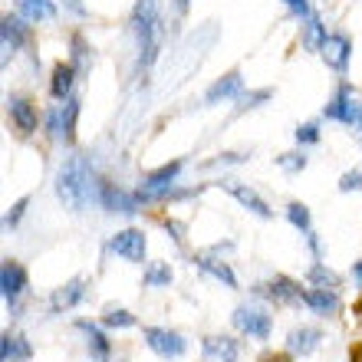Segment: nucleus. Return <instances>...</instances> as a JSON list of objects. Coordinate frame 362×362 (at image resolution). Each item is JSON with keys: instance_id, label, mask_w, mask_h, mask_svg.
<instances>
[{"instance_id": "dca6fc26", "label": "nucleus", "mask_w": 362, "mask_h": 362, "mask_svg": "<svg viewBox=\"0 0 362 362\" xmlns=\"http://www.w3.org/2000/svg\"><path fill=\"white\" fill-rule=\"evenodd\" d=\"M320 343H323V333H320L316 326H300V329H290V336H286V353L310 356Z\"/></svg>"}, {"instance_id": "a878e982", "label": "nucleus", "mask_w": 362, "mask_h": 362, "mask_svg": "<svg viewBox=\"0 0 362 362\" xmlns=\"http://www.w3.org/2000/svg\"><path fill=\"white\" fill-rule=\"evenodd\" d=\"M286 221H290V224H293L303 238H306V234H313V224H310V208H306L303 201H290V204H286Z\"/></svg>"}, {"instance_id": "7c9ffc66", "label": "nucleus", "mask_w": 362, "mask_h": 362, "mask_svg": "<svg viewBox=\"0 0 362 362\" xmlns=\"http://www.w3.org/2000/svg\"><path fill=\"white\" fill-rule=\"evenodd\" d=\"M168 284H172V267L165 260H158V264L145 270V286H168Z\"/></svg>"}, {"instance_id": "0eeeda50", "label": "nucleus", "mask_w": 362, "mask_h": 362, "mask_svg": "<svg viewBox=\"0 0 362 362\" xmlns=\"http://www.w3.org/2000/svg\"><path fill=\"white\" fill-rule=\"evenodd\" d=\"M109 250H112L115 257L129 260V264H142L145 260V234L139 228L119 230V234L109 240Z\"/></svg>"}, {"instance_id": "bb28decb", "label": "nucleus", "mask_w": 362, "mask_h": 362, "mask_svg": "<svg viewBox=\"0 0 362 362\" xmlns=\"http://www.w3.org/2000/svg\"><path fill=\"white\" fill-rule=\"evenodd\" d=\"M103 326L105 329H129V326H135V316L129 313V310H122V306H105L103 310Z\"/></svg>"}, {"instance_id": "58836bf2", "label": "nucleus", "mask_w": 362, "mask_h": 362, "mask_svg": "<svg viewBox=\"0 0 362 362\" xmlns=\"http://www.w3.org/2000/svg\"><path fill=\"white\" fill-rule=\"evenodd\" d=\"M165 228L172 230V238L178 240V244H181V240H185V234H181V224H178V221H165Z\"/></svg>"}, {"instance_id": "393cba45", "label": "nucleus", "mask_w": 362, "mask_h": 362, "mask_svg": "<svg viewBox=\"0 0 362 362\" xmlns=\"http://www.w3.org/2000/svg\"><path fill=\"white\" fill-rule=\"evenodd\" d=\"M326 23L320 17H306V23H303V47L310 49V53H320L323 49V43H326Z\"/></svg>"}, {"instance_id": "e433bc0d", "label": "nucleus", "mask_w": 362, "mask_h": 362, "mask_svg": "<svg viewBox=\"0 0 362 362\" xmlns=\"http://www.w3.org/2000/svg\"><path fill=\"white\" fill-rule=\"evenodd\" d=\"M284 4L290 7V13H293V17H300V20L313 17V13H310V4H306V0H284Z\"/></svg>"}, {"instance_id": "f8f14e48", "label": "nucleus", "mask_w": 362, "mask_h": 362, "mask_svg": "<svg viewBox=\"0 0 362 362\" xmlns=\"http://www.w3.org/2000/svg\"><path fill=\"white\" fill-rule=\"evenodd\" d=\"M7 112H10V122L17 125L20 135H33L40 125V115H37V105L23 99V95H10L7 99Z\"/></svg>"}, {"instance_id": "72a5a7b5", "label": "nucleus", "mask_w": 362, "mask_h": 362, "mask_svg": "<svg viewBox=\"0 0 362 362\" xmlns=\"http://www.w3.org/2000/svg\"><path fill=\"white\" fill-rule=\"evenodd\" d=\"M296 142L300 145H316L320 142V125L316 122H303V125H296Z\"/></svg>"}, {"instance_id": "ddd939ff", "label": "nucleus", "mask_w": 362, "mask_h": 362, "mask_svg": "<svg viewBox=\"0 0 362 362\" xmlns=\"http://www.w3.org/2000/svg\"><path fill=\"white\" fill-rule=\"evenodd\" d=\"M240 346L230 336H204L201 339V359L204 362H238Z\"/></svg>"}, {"instance_id": "5701e85b", "label": "nucleus", "mask_w": 362, "mask_h": 362, "mask_svg": "<svg viewBox=\"0 0 362 362\" xmlns=\"http://www.w3.org/2000/svg\"><path fill=\"white\" fill-rule=\"evenodd\" d=\"M63 135H59V142L73 145L76 142V119H79V109H83V99L79 95H69V99H63Z\"/></svg>"}, {"instance_id": "a19ab883", "label": "nucleus", "mask_w": 362, "mask_h": 362, "mask_svg": "<svg viewBox=\"0 0 362 362\" xmlns=\"http://www.w3.org/2000/svg\"><path fill=\"white\" fill-rule=\"evenodd\" d=\"M66 4H69V10H76V13H86V7H83L79 0H66Z\"/></svg>"}, {"instance_id": "2eb2a0df", "label": "nucleus", "mask_w": 362, "mask_h": 362, "mask_svg": "<svg viewBox=\"0 0 362 362\" xmlns=\"http://www.w3.org/2000/svg\"><path fill=\"white\" fill-rule=\"evenodd\" d=\"M244 93V76H240L238 69L234 73H228V76H221L214 86L204 93V103L208 105H218V103H228V99H238V95Z\"/></svg>"}, {"instance_id": "cd10ccee", "label": "nucleus", "mask_w": 362, "mask_h": 362, "mask_svg": "<svg viewBox=\"0 0 362 362\" xmlns=\"http://www.w3.org/2000/svg\"><path fill=\"white\" fill-rule=\"evenodd\" d=\"M306 280L313 286H323V290H336L339 286V274H333L329 267H323L320 260H316L313 267H310V274H306Z\"/></svg>"}, {"instance_id": "f704fd0d", "label": "nucleus", "mask_w": 362, "mask_h": 362, "mask_svg": "<svg viewBox=\"0 0 362 362\" xmlns=\"http://www.w3.org/2000/svg\"><path fill=\"white\" fill-rule=\"evenodd\" d=\"M27 204H30V198H20L13 208L7 211V218H4V230H13L17 228V221L23 218V211H27Z\"/></svg>"}, {"instance_id": "7ed1b4c3", "label": "nucleus", "mask_w": 362, "mask_h": 362, "mask_svg": "<svg viewBox=\"0 0 362 362\" xmlns=\"http://www.w3.org/2000/svg\"><path fill=\"white\" fill-rule=\"evenodd\" d=\"M323 115H326V119H333V122L349 125V129L359 122V119H362V103L353 95V86H349V83H343V86L336 89L333 99L326 103Z\"/></svg>"}, {"instance_id": "9d476101", "label": "nucleus", "mask_w": 362, "mask_h": 362, "mask_svg": "<svg viewBox=\"0 0 362 362\" xmlns=\"http://www.w3.org/2000/svg\"><path fill=\"white\" fill-rule=\"evenodd\" d=\"M86 293H89V280L86 276H73L69 284H63L59 290H53L49 306H53V313H63V310H73V306L83 303Z\"/></svg>"}, {"instance_id": "39448f33", "label": "nucleus", "mask_w": 362, "mask_h": 362, "mask_svg": "<svg viewBox=\"0 0 362 362\" xmlns=\"http://www.w3.org/2000/svg\"><path fill=\"white\" fill-rule=\"evenodd\" d=\"M145 346L162 359H181L188 349L185 336L175 333V329H165V326H145Z\"/></svg>"}, {"instance_id": "412c9836", "label": "nucleus", "mask_w": 362, "mask_h": 362, "mask_svg": "<svg viewBox=\"0 0 362 362\" xmlns=\"http://www.w3.org/2000/svg\"><path fill=\"white\" fill-rule=\"evenodd\" d=\"M79 69L73 66V63H57L53 66V79H49V93H53V99H69L73 95V83H76Z\"/></svg>"}, {"instance_id": "2f4dec72", "label": "nucleus", "mask_w": 362, "mask_h": 362, "mask_svg": "<svg viewBox=\"0 0 362 362\" xmlns=\"http://www.w3.org/2000/svg\"><path fill=\"white\" fill-rule=\"evenodd\" d=\"M47 135L53 139V142H59V135H63V105H53L47 112Z\"/></svg>"}, {"instance_id": "a211bd4d", "label": "nucleus", "mask_w": 362, "mask_h": 362, "mask_svg": "<svg viewBox=\"0 0 362 362\" xmlns=\"http://www.w3.org/2000/svg\"><path fill=\"white\" fill-rule=\"evenodd\" d=\"M30 359H33V346L27 343V336L20 333L0 336V362H30Z\"/></svg>"}, {"instance_id": "ea45409f", "label": "nucleus", "mask_w": 362, "mask_h": 362, "mask_svg": "<svg viewBox=\"0 0 362 362\" xmlns=\"http://www.w3.org/2000/svg\"><path fill=\"white\" fill-rule=\"evenodd\" d=\"M353 276H356V284L362 286V257H359V260H356V264H353Z\"/></svg>"}, {"instance_id": "b1692460", "label": "nucleus", "mask_w": 362, "mask_h": 362, "mask_svg": "<svg viewBox=\"0 0 362 362\" xmlns=\"http://www.w3.org/2000/svg\"><path fill=\"white\" fill-rule=\"evenodd\" d=\"M17 10H20V17H23V20H33V23L57 17L53 0H17Z\"/></svg>"}, {"instance_id": "423d86ee", "label": "nucleus", "mask_w": 362, "mask_h": 362, "mask_svg": "<svg viewBox=\"0 0 362 362\" xmlns=\"http://www.w3.org/2000/svg\"><path fill=\"white\" fill-rule=\"evenodd\" d=\"M0 293L7 306H17V300L27 293V270L10 257L0 264Z\"/></svg>"}, {"instance_id": "6e6552de", "label": "nucleus", "mask_w": 362, "mask_h": 362, "mask_svg": "<svg viewBox=\"0 0 362 362\" xmlns=\"http://www.w3.org/2000/svg\"><path fill=\"white\" fill-rule=\"evenodd\" d=\"M254 293L267 296V300H274V303H296V300H303L306 290H300V284L290 280V276H274V280H267V284L254 286Z\"/></svg>"}, {"instance_id": "c756f323", "label": "nucleus", "mask_w": 362, "mask_h": 362, "mask_svg": "<svg viewBox=\"0 0 362 362\" xmlns=\"http://www.w3.org/2000/svg\"><path fill=\"white\" fill-rule=\"evenodd\" d=\"M73 66H76L79 73H89V66H93V47H89L79 33L73 37Z\"/></svg>"}, {"instance_id": "4c0bfd02", "label": "nucleus", "mask_w": 362, "mask_h": 362, "mask_svg": "<svg viewBox=\"0 0 362 362\" xmlns=\"http://www.w3.org/2000/svg\"><path fill=\"white\" fill-rule=\"evenodd\" d=\"M257 362H293V356L290 353H267V356H260Z\"/></svg>"}, {"instance_id": "9b49d317", "label": "nucleus", "mask_w": 362, "mask_h": 362, "mask_svg": "<svg viewBox=\"0 0 362 362\" xmlns=\"http://www.w3.org/2000/svg\"><path fill=\"white\" fill-rule=\"evenodd\" d=\"M218 185H221L224 191H228L230 198H238L240 204H244V208L250 211V214H257V218H270V214H274V211L267 208V201L260 198V194H257L254 188H247V185H240V181H234V178H221Z\"/></svg>"}, {"instance_id": "aec40b11", "label": "nucleus", "mask_w": 362, "mask_h": 362, "mask_svg": "<svg viewBox=\"0 0 362 362\" xmlns=\"http://www.w3.org/2000/svg\"><path fill=\"white\" fill-rule=\"evenodd\" d=\"M76 329L86 336V346H89V353L95 356V362H105V359H109V353H112V343L105 339V333L99 329V326L89 323V320H76Z\"/></svg>"}, {"instance_id": "6ab92c4d", "label": "nucleus", "mask_w": 362, "mask_h": 362, "mask_svg": "<svg viewBox=\"0 0 362 362\" xmlns=\"http://www.w3.org/2000/svg\"><path fill=\"white\" fill-rule=\"evenodd\" d=\"M303 303L313 310L316 316H336L339 313V296L336 290H323V286H310L303 293Z\"/></svg>"}, {"instance_id": "4be33fe9", "label": "nucleus", "mask_w": 362, "mask_h": 362, "mask_svg": "<svg viewBox=\"0 0 362 362\" xmlns=\"http://www.w3.org/2000/svg\"><path fill=\"white\" fill-rule=\"evenodd\" d=\"M194 267L204 270V274L214 276V280H221V284L230 286V290H238V276H234V270H230L224 260L211 257V254H194Z\"/></svg>"}, {"instance_id": "f03ea898", "label": "nucleus", "mask_w": 362, "mask_h": 362, "mask_svg": "<svg viewBox=\"0 0 362 362\" xmlns=\"http://www.w3.org/2000/svg\"><path fill=\"white\" fill-rule=\"evenodd\" d=\"M132 30H135V43H139V59H135V69L145 73V69L155 63L158 49H162V0H135L132 10Z\"/></svg>"}, {"instance_id": "473e14b6", "label": "nucleus", "mask_w": 362, "mask_h": 362, "mask_svg": "<svg viewBox=\"0 0 362 362\" xmlns=\"http://www.w3.org/2000/svg\"><path fill=\"white\" fill-rule=\"evenodd\" d=\"M276 165H280L284 172L296 175V172H303V168H306V155L303 152H286V155H280V158H276Z\"/></svg>"}, {"instance_id": "f3484780", "label": "nucleus", "mask_w": 362, "mask_h": 362, "mask_svg": "<svg viewBox=\"0 0 362 362\" xmlns=\"http://www.w3.org/2000/svg\"><path fill=\"white\" fill-rule=\"evenodd\" d=\"M0 40H4V49H7V53H13V49L23 47V43L30 40V27L23 23V17L7 13V17L0 20Z\"/></svg>"}, {"instance_id": "20e7f679", "label": "nucleus", "mask_w": 362, "mask_h": 362, "mask_svg": "<svg viewBox=\"0 0 362 362\" xmlns=\"http://www.w3.org/2000/svg\"><path fill=\"white\" fill-rule=\"evenodd\" d=\"M234 326H238L244 336H250V339H267L270 333H274V316L264 310V306H238L234 310Z\"/></svg>"}, {"instance_id": "c85d7f7f", "label": "nucleus", "mask_w": 362, "mask_h": 362, "mask_svg": "<svg viewBox=\"0 0 362 362\" xmlns=\"http://www.w3.org/2000/svg\"><path fill=\"white\" fill-rule=\"evenodd\" d=\"M267 99H274V89H254V93H240L238 95V105H234V112H250V109H257L264 105Z\"/></svg>"}, {"instance_id": "1a4fd4ad", "label": "nucleus", "mask_w": 362, "mask_h": 362, "mask_svg": "<svg viewBox=\"0 0 362 362\" xmlns=\"http://www.w3.org/2000/svg\"><path fill=\"white\" fill-rule=\"evenodd\" d=\"M99 204H103L105 211H119V214H135L139 211V198L135 194H129L125 188H119L115 181H105L99 185Z\"/></svg>"}, {"instance_id": "4468645a", "label": "nucleus", "mask_w": 362, "mask_h": 362, "mask_svg": "<svg viewBox=\"0 0 362 362\" xmlns=\"http://www.w3.org/2000/svg\"><path fill=\"white\" fill-rule=\"evenodd\" d=\"M320 57L326 59V66L336 69V73H346L349 69V57H353V43L343 37V33H329L320 49Z\"/></svg>"}, {"instance_id": "c9c22d12", "label": "nucleus", "mask_w": 362, "mask_h": 362, "mask_svg": "<svg viewBox=\"0 0 362 362\" xmlns=\"http://www.w3.org/2000/svg\"><path fill=\"white\" fill-rule=\"evenodd\" d=\"M339 191H362V168H353L339 178Z\"/></svg>"}, {"instance_id": "79ce46f5", "label": "nucleus", "mask_w": 362, "mask_h": 362, "mask_svg": "<svg viewBox=\"0 0 362 362\" xmlns=\"http://www.w3.org/2000/svg\"><path fill=\"white\" fill-rule=\"evenodd\" d=\"M353 135H356V139H359V145H362V119L353 125Z\"/></svg>"}, {"instance_id": "f257e3e1", "label": "nucleus", "mask_w": 362, "mask_h": 362, "mask_svg": "<svg viewBox=\"0 0 362 362\" xmlns=\"http://www.w3.org/2000/svg\"><path fill=\"white\" fill-rule=\"evenodd\" d=\"M99 185L103 178L95 175L93 158L86 152H73L57 172V198L69 211H86L89 204H99Z\"/></svg>"}]
</instances>
